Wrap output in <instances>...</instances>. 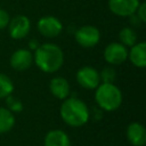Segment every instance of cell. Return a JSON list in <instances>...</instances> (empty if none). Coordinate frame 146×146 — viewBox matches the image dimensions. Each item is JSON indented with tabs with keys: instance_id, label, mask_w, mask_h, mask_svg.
I'll list each match as a JSON object with an SVG mask.
<instances>
[{
	"instance_id": "cell-1",
	"label": "cell",
	"mask_w": 146,
	"mask_h": 146,
	"mask_svg": "<svg viewBox=\"0 0 146 146\" xmlns=\"http://www.w3.org/2000/svg\"><path fill=\"white\" fill-rule=\"evenodd\" d=\"M33 63L44 73H55L64 64V52L59 46L46 42L34 50Z\"/></svg>"
},
{
	"instance_id": "cell-2",
	"label": "cell",
	"mask_w": 146,
	"mask_h": 146,
	"mask_svg": "<svg viewBox=\"0 0 146 146\" xmlns=\"http://www.w3.org/2000/svg\"><path fill=\"white\" fill-rule=\"evenodd\" d=\"M59 114L67 125L75 128L86 124L90 116L87 104L76 97L65 98L60 105Z\"/></svg>"
},
{
	"instance_id": "cell-3",
	"label": "cell",
	"mask_w": 146,
	"mask_h": 146,
	"mask_svg": "<svg viewBox=\"0 0 146 146\" xmlns=\"http://www.w3.org/2000/svg\"><path fill=\"white\" fill-rule=\"evenodd\" d=\"M95 90V100L99 108L107 112H113L121 106L123 97L120 88L116 84L102 82Z\"/></svg>"
},
{
	"instance_id": "cell-4",
	"label": "cell",
	"mask_w": 146,
	"mask_h": 146,
	"mask_svg": "<svg viewBox=\"0 0 146 146\" xmlns=\"http://www.w3.org/2000/svg\"><path fill=\"white\" fill-rule=\"evenodd\" d=\"M74 39L82 48H92L100 40V31L94 25H83L75 31Z\"/></svg>"
},
{
	"instance_id": "cell-5",
	"label": "cell",
	"mask_w": 146,
	"mask_h": 146,
	"mask_svg": "<svg viewBox=\"0 0 146 146\" xmlns=\"http://www.w3.org/2000/svg\"><path fill=\"white\" fill-rule=\"evenodd\" d=\"M36 29L42 36L52 39L58 36L63 31V23L55 16L47 15L39 18L36 23Z\"/></svg>"
},
{
	"instance_id": "cell-6",
	"label": "cell",
	"mask_w": 146,
	"mask_h": 146,
	"mask_svg": "<svg viewBox=\"0 0 146 146\" xmlns=\"http://www.w3.org/2000/svg\"><path fill=\"white\" fill-rule=\"evenodd\" d=\"M104 59L111 66L121 65L128 59V48L119 41L111 42L104 49Z\"/></svg>"
},
{
	"instance_id": "cell-7",
	"label": "cell",
	"mask_w": 146,
	"mask_h": 146,
	"mask_svg": "<svg viewBox=\"0 0 146 146\" xmlns=\"http://www.w3.org/2000/svg\"><path fill=\"white\" fill-rule=\"evenodd\" d=\"M8 33L14 40H22L27 36L31 31V21L25 15H17L10 18L8 24Z\"/></svg>"
},
{
	"instance_id": "cell-8",
	"label": "cell",
	"mask_w": 146,
	"mask_h": 146,
	"mask_svg": "<svg viewBox=\"0 0 146 146\" xmlns=\"http://www.w3.org/2000/svg\"><path fill=\"white\" fill-rule=\"evenodd\" d=\"M75 79L80 87L88 90L96 89L100 83L99 72L92 66L80 67L75 74Z\"/></svg>"
},
{
	"instance_id": "cell-9",
	"label": "cell",
	"mask_w": 146,
	"mask_h": 146,
	"mask_svg": "<svg viewBox=\"0 0 146 146\" xmlns=\"http://www.w3.org/2000/svg\"><path fill=\"white\" fill-rule=\"evenodd\" d=\"M140 3V0H108V9L116 16L130 17L133 15Z\"/></svg>"
},
{
	"instance_id": "cell-10",
	"label": "cell",
	"mask_w": 146,
	"mask_h": 146,
	"mask_svg": "<svg viewBox=\"0 0 146 146\" xmlns=\"http://www.w3.org/2000/svg\"><path fill=\"white\" fill-rule=\"evenodd\" d=\"M9 63L15 71H26L33 64V54L31 52V50L19 48L11 54Z\"/></svg>"
},
{
	"instance_id": "cell-11",
	"label": "cell",
	"mask_w": 146,
	"mask_h": 146,
	"mask_svg": "<svg viewBox=\"0 0 146 146\" xmlns=\"http://www.w3.org/2000/svg\"><path fill=\"white\" fill-rule=\"evenodd\" d=\"M127 138L133 146H144L146 144V129L139 122H132L127 128Z\"/></svg>"
},
{
	"instance_id": "cell-12",
	"label": "cell",
	"mask_w": 146,
	"mask_h": 146,
	"mask_svg": "<svg viewBox=\"0 0 146 146\" xmlns=\"http://www.w3.org/2000/svg\"><path fill=\"white\" fill-rule=\"evenodd\" d=\"M128 58L131 64L138 68L146 67V42L140 41L130 47L128 51Z\"/></svg>"
},
{
	"instance_id": "cell-13",
	"label": "cell",
	"mask_w": 146,
	"mask_h": 146,
	"mask_svg": "<svg viewBox=\"0 0 146 146\" xmlns=\"http://www.w3.org/2000/svg\"><path fill=\"white\" fill-rule=\"evenodd\" d=\"M49 90L54 97L64 100L70 95V83L63 76H55L49 82Z\"/></svg>"
},
{
	"instance_id": "cell-14",
	"label": "cell",
	"mask_w": 146,
	"mask_h": 146,
	"mask_svg": "<svg viewBox=\"0 0 146 146\" xmlns=\"http://www.w3.org/2000/svg\"><path fill=\"white\" fill-rule=\"evenodd\" d=\"M43 146H71V140L66 132L60 129H54L46 135Z\"/></svg>"
},
{
	"instance_id": "cell-15",
	"label": "cell",
	"mask_w": 146,
	"mask_h": 146,
	"mask_svg": "<svg viewBox=\"0 0 146 146\" xmlns=\"http://www.w3.org/2000/svg\"><path fill=\"white\" fill-rule=\"evenodd\" d=\"M15 125V116L6 107H0V133L8 132Z\"/></svg>"
},
{
	"instance_id": "cell-16",
	"label": "cell",
	"mask_w": 146,
	"mask_h": 146,
	"mask_svg": "<svg viewBox=\"0 0 146 146\" xmlns=\"http://www.w3.org/2000/svg\"><path fill=\"white\" fill-rule=\"evenodd\" d=\"M119 42L122 43L124 47L130 48L135 43H137V33L132 27L125 26L122 27L119 32Z\"/></svg>"
},
{
	"instance_id": "cell-17",
	"label": "cell",
	"mask_w": 146,
	"mask_h": 146,
	"mask_svg": "<svg viewBox=\"0 0 146 146\" xmlns=\"http://www.w3.org/2000/svg\"><path fill=\"white\" fill-rule=\"evenodd\" d=\"M14 91V83L11 79L3 74L0 73V98H6L7 96L11 95Z\"/></svg>"
},
{
	"instance_id": "cell-18",
	"label": "cell",
	"mask_w": 146,
	"mask_h": 146,
	"mask_svg": "<svg viewBox=\"0 0 146 146\" xmlns=\"http://www.w3.org/2000/svg\"><path fill=\"white\" fill-rule=\"evenodd\" d=\"M5 99H6V105H7L6 108H8L11 113H21L23 111V103L17 97L13 96V94L7 96Z\"/></svg>"
},
{
	"instance_id": "cell-19",
	"label": "cell",
	"mask_w": 146,
	"mask_h": 146,
	"mask_svg": "<svg viewBox=\"0 0 146 146\" xmlns=\"http://www.w3.org/2000/svg\"><path fill=\"white\" fill-rule=\"evenodd\" d=\"M100 76V82L104 83H114L116 79V72L112 66H107L103 68V71L99 73Z\"/></svg>"
},
{
	"instance_id": "cell-20",
	"label": "cell",
	"mask_w": 146,
	"mask_h": 146,
	"mask_svg": "<svg viewBox=\"0 0 146 146\" xmlns=\"http://www.w3.org/2000/svg\"><path fill=\"white\" fill-rule=\"evenodd\" d=\"M9 21H10L9 13L7 10L0 8V30L6 29L8 26V24H9Z\"/></svg>"
},
{
	"instance_id": "cell-21",
	"label": "cell",
	"mask_w": 146,
	"mask_h": 146,
	"mask_svg": "<svg viewBox=\"0 0 146 146\" xmlns=\"http://www.w3.org/2000/svg\"><path fill=\"white\" fill-rule=\"evenodd\" d=\"M135 15L140 19V22L143 24L146 23V3L145 2H140L139 3V6H138V8H137V10L135 13Z\"/></svg>"
},
{
	"instance_id": "cell-22",
	"label": "cell",
	"mask_w": 146,
	"mask_h": 146,
	"mask_svg": "<svg viewBox=\"0 0 146 146\" xmlns=\"http://www.w3.org/2000/svg\"><path fill=\"white\" fill-rule=\"evenodd\" d=\"M38 47H39V42H38L36 40H31V41H30V48H31V49L35 50Z\"/></svg>"
}]
</instances>
